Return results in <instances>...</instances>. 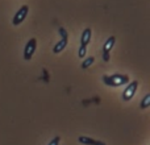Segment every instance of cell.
Here are the masks:
<instances>
[{"instance_id": "cell-1", "label": "cell", "mask_w": 150, "mask_h": 145, "mask_svg": "<svg viewBox=\"0 0 150 145\" xmlns=\"http://www.w3.org/2000/svg\"><path fill=\"white\" fill-rule=\"evenodd\" d=\"M104 85L111 87H120L122 85L129 83V77L125 74H113V75H104L103 77Z\"/></svg>"}, {"instance_id": "cell-2", "label": "cell", "mask_w": 150, "mask_h": 145, "mask_svg": "<svg viewBox=\"0 0 150 145\" xmlns=\"http://www.w3.org/2000/svg\"><path fill=\"white\" fill-rule=\"evenodd\" d=\"M37 48V40L36 38H30L24 46V60L25 61H30L32 57L34 55Z\"/></svg>"}, {"instance_id": "cell-3", "label": "cell", "mask_w": 150, "mask_h": 145, "mask_svg": "<svg viewBox=\"0 0 150 145\" xmlns=\"http://www.w3.org/2000/svg\"><path fill=\"white\" fill-rule=\"evenodd\" d=\"M137 87H138V80H132V82H129L127 88H125L124 92H122V99H124L125 102H129L130 99L134 96L136 91H137Z\"/></svg>"}, {"instance_id": "cell-4", "label": "cell", "mask_w": 150, "mask_h": 145, "mask_svg": "<svg viewBox=\"0 0 150 145\" xmlns=\"http://www.w3.org/2000/svg\"><path fill=\"white\" fill-rule=\"evenodd\" d=\"M28 12H29V7H28V5H23V7H21L20 9L15 13V16H13V18H12V24H13V25H15V26L20 25V24L25 20L26 16H28Z\"/></svg>"}, {"instance_id": "cell-5", "label": "cell", "mask_w": 150, "mask_h": 145, "mask_svg": "<svg viewBox=\"0 0 150 145\" xmlns=\"http://www.w3.org/2000/svg\"><path fill=\"white\" fill-rule=\"evenodd\" d=\"M78 141H79L80 144H83V145H107L105 143H103V141L93 140V139L87 137V136H79Z\"/></svg>"}, {"instance_id": "cell-6", "label": "cell", "mask_w": 150, "mask_h": 145, "mask_svg": "<svg viewBox=\"0 0 150 145\" xmlns=\"http://www.w3.org/2000/svg\"><path fill=\"white\" fill-rule=\"evenodd\" d=\"M91 34H92V31L91 28H86L82 33V37H80V45L82 46H87L91 41Z\"/></svg>"}, {"instance_id": "cell-7", "label": "cell", "mask_w": 150, "mask_h": 145, "mask_svg": "<svg viewBox=\"0 0 150 145\" xmlns=\"http://www.w3.org/2000/svg\"><path fill=\"white\" fill-rule=\"evenodd\" d=\"M67 42H69L67 38H62L61 41H58L57 44L54 45V48H53V52H54V53H61L63 49H66V46H67Z\"/></svg>"}, {"instance_id": "cell-8", "label": "cell", "mask_w": 150, "mask_h": 145, "mask_svg": "<svg viewBox=\"0 0 150 145\" xmlns=\"http://www.w3.org/2000/svg\"><path fill=\"white\" fill-rule=\"evenodd\" d=\"M115 42H116V38H115L113 36H111L108 40H107L105 42H104V46H103V52L104 53H109L111 52V49L113 48Z\"/></svg>"}, {"instance_id": "cell-9", "label": "cell", "mask_w": 150, "mask_h": 145, "mask_svg": "<svg viewBox=\"0 0 150 145\" xmlns=\"http://www.w3.org/2000/svg\"><path fill=\"white\" fill-rule=\"evenodd\" d=\"M93 62H95V58H93V57H88L87 60H84L82 62V69H83V70H86V69L90 68V66L92 65Z\"/></svg>"}, {"instance_id": "cell-10", "label": "cell", "mask_w": 150, "mask_h": 145, "mask_svg": "<svg viewBox=\"0 0 150 145\" xmlns=\"http://www.w3.org/2000/svg\"><path fill=\"white\" fill-rule=\"evenodd\" d=\"M149 106H150V95L148 94V95H146L145 98L142 99V102L140 103V108L141 109H146Z\"/></svg>"}, {"instance_id": "cell-11", "label": "cell", "mask_w": 150, "mask_h": 145, "mask_svg": "<svg viewBox=\"0 0 150 145\" xmlns=\"http://www.w3.org/2000/svg\"><path fill=\"white\" fill-rule=\"evenodd\" d=\"M86 52H87V46H82V45H80L79 52H78V55H79V58H84L86 57Z\"/></svg>"}, {"instance_id": "cell-12", "label": "cell", "mask_w": 150, "mask_h": 145, "mask_svg": "<svg viewBox=\"0 0 150 145\" xmlns=\"http://www.w3.org/2000/svg\"><path fill=\"white\" fill-rule=\"evenodd\" d=\"M58 32H59V34H61V37H62V38H67V37H69V34H67V32L65 31V28H59V29H58Z\"/></svg>"}, {"instance_id": "cell-13", "label": "cell", "mask_w": 150, "mask_h": 145, "mask_svg": "<svg viewBox=\"0 0 150 145\" xmlns=\"http://www.w3.org/2000/svg\"><path fill=\"white\" fill-rule=\"evenodd\" d=\"M59 140H61V137H59V136H55V137L53 139V140L50 141V143L47 144V145H58V144H59Z\"/></svg>"}, {"instance_id": "cell-14", "label": "cell", "mask_w": 150, "mask_h": 145, "mask_svg": "<svg viewBox=\"0 0 150 145\" xmlns=\"http://www.w3.org/2000/svg\"><path fill=\"white\" fill-rule=\"evenodd\" d=\"M103 60L105 61V62H108L109 61V53H104L103 52Z\"/></svg>"}]
</instances>
